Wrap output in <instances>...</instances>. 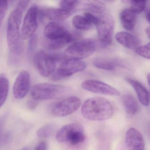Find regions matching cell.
<instances>
[{"label": "cell", "mask_w": 150, "mask_h": 150, "mask_svg": "<svg viewBox=\"0 0 150 150\" xmlns=\"http://www.w3.org/2000/svg\"><path fill=\"white\" fill-rule=\"evenodd\" d=\"M30 1H21L9 15L7 27V40L10 52L16 56H21L23 51V44L21 26L23 15Z\"/></svg>", "instance_id": "6da1fadb"}, {"label": "cell", "mask_w": 150, "mask_h": 150, "mask_svg": "<svg viewBox=\"0 0 150 150\" xmlns=\"http://www.w3.org/2000/svg\"><path fill=\"white\" fill-rule=\"evenodd\" d=\"M113 105L106 98L95 97L86 100L81 106V113L86 119L92 121H102L112 117Z\"/></svg>", "instance_id": "7a4b0ae2"}, {"label": "cell", "mask_w": 150, "mask_h": 150, "mask_svg": "<svg viewBox=\"0 0 150 150\" xmlns=\"http://www.w3.org/2000/svg\"><path fill=\"white\" fill-rule=\"evenodd\" d=\"M100 46L99 41L94 39L78 41L67 47L65 51L64 59L81 60L91 56Z\"/></svg>", "instance_id": "3957f363"}, {"label": "cell", "mask_w": 150, "mask_h": 150, "mask_svg": "<svg viewBox=\"0 0 150 150\" xmlns=\"http://www.w3.org/2000/svg\"><path fill=\"white\" fill-rule=\"evenodd\" d=\"M56 139L59 143L76 146L85 142L86 136L81 125L72 123L60 128L56 133Z\"/></svg>", "instance_id": "277c9868"}, {"label": "cell", "mask_w": 150, "mask_h": 150, "mask_svg": "<svg viewBox=\"0 0 150 150\" xmlns=\"http://www.w3.org/2000/svg\"><path fill=\"white\" fill-rule=\"evenodd\" d=\"M44 35L57 50L63 48L73 40L72 36L69 31L57 22L47 24L45 28Z\"/></svg>", "instance_id": "5b68a950"}, {"label": "cell", "mask_w": 150, "mask_h": 150, "mask_svg": "<svg viewBox=\"0 0 150 150\" xmlns=\"http://www.w3.org/2000/svg\"><path fill=\"white\" fill-rule=\"evenodd\" d=\"M67 88L60 85L48 83L37 84L31 89L32 99L36 100H47L59 98L66 93Z\"/></svg>", "instance_id": "8992f818"}, {"label": "cell", "mask_w": 150, "mask_h": 150, "mask_svg": "<svg viewBox=\"0 0 150 150\" xmlns=\"http://www.w3.org/2000/svg\"><path fill=\"white\" fill-rule=\"evenodd\" d=\"M99 42L101 47H106L111 44L115 28V21L112 16L104 14L99 17V21L96 25Z\"/></svg>", "instance_id": "52a82bcc"}, {"label": "cell", "mask_w": 150, "mask_h": 150, "mask_svg": "<svg viewBox=\"0 0 150 150\" xmlns=\"http://www.w3.org/2000/svg\"><path fill=\"white\" fill-rule=\"evenodd\" d=\"M81 105V101L77 96H70L57 102L52 105L51 114L56 117H63L77 111Z\"/></svg>", "instance_id": "ba28073f"}, {"label": "cell", "mask_w": 150, "mask_h": 150, "mask_svg": "<svg viewBox=\"0 0 150 150\" xmlns=\"http://www.w3.org/2000/svg\"><path fill=\"white\" fill-rule=\"evenodd\" d=\"M58 60L57 56L41 51L35 56V64L39 73L47 77L55 72Z\"/></svg>", "instance_id": "9c48e42d"}, {"label": "cell", "mask_w": 150, "mask_h": 150, "mask_svg": "<svg viewBox=\"0 0 150 150\" xmlns=\"http://www.w3.org/2000/svg\"><path fill=\"white\" fill-rule=\"evenodd\" d=\"M86 63L81 60L65 59L52 76L54 81L60 80L77 73L83 71L86 68Z\"/></svg>", "instance_id": "30bf717a"}, {"label": "cell", "mask_w": 150, "mask_h": 150, "mask_svg": "<svg viewBox=\"0 0 150 150\" xmlns=\"http://www.w3.org/2000/svg\"><path fill=\"white\" fill-rule=\"evenodd\" d=\"M39 8L36 5L31 6L26 13L21 30L23 40L29 39L35 35L38 28Z\"/></svg>", "instance_id": "8fae6325"}, {"label": "cell", "mask_w": 150, "mask_h": 150, "mask_svg": "<svg viewBox=\"0 0 150 150\" xmlns=\"http://www.w3.org/2000/svg\"><path fill=\"white\" fill-rule=\"evenodd\" d=\"M81 86L86 91L109 96H119L120 91L112 86L96 80H87L82 82Z\"/></svg>", "instance_id": "7c38bea8"}, {"label": "cell", "mask_w": 150, "mask_h": 150, "mask_svg": "<svg viewBox=\"0 0 150 150\" xmlns=\"http://www.w3.org/2000/svg\"><path fill=\"white\" fill-rule=\"evenodd\" d=\"M31 79L29 73L22 71L19 74L13 86V94L15 98L18 100L24 98L30 89Z\"/></svg>", "instance_id": "4fadbf2b"}, {"label": "cell", "mask_w": 150, "mask_h": 150, "mask_svg": "<svg viewBox=\"0 0 150 150\" xmlns=\"http://www.w3.org/2000/svg\"><path fill=\"white\" fill-rule=\"evenodd\" d=\"M125 142L128 150H144V148L143 135L136 128H130L127 131Z\"/></svg>", "instance_id": "5bb4252c"}, {"label": "cell", "mask_w": 150, "mask_h": 150, "mask_svg": "<svg viewBox=\"0 0 150 150\" xmlns=\"http://www.w3.org/2000/svg\"><path fill=\"white\" fill-rule=\"evenodd\" d=\"M93 64L96 68L108 71H114L118 67L124 66L121 59L111 57L96 58L93 60Z\"/></svg>", "instance_id": "9a60e30c"}, {"label": "cell", "mask_w": 150, "mask_h": 150, "mask_svg": "<svg viewBox=\"0 0 150 150\" xmlns=\"http://www.w3.org/2000/svg\"><path fill=\"white\" fill-rule=\"evenodd\" d=\"M126 81L135 90L141 104L147 107L149 104V94L146 88L140 82L134 79L127 78Z\"/></svg>", "instance_id": "2e32d148"}, {"label": "cell", "mask_w": 150, "mask_h": 150, "mask_svg": "<svg viewBox=\"0 0 150 150\" xmlns=\"http://www.w3.org/2000/svg\"><path fill=\"white\" fill-rule=\"evenodd\" d=\"M115 38L120 44L130 50L137 49L140 45L139 38L128 32H118L116 35Z\"/></svg>", "instance_id": "e0dca14e"}, {"label": "cell", "mask_w": 150, "mask_h": 150, "mask_svg": "<svg viewBox=\"0 0 150 150\" xmlns=\"http://www.w3.org/2000/svg\"><path fill=\"white\" fill-rule=\"evenodd\" d=\"M39 13L44 17L54 21H63L71 15V13L59 8H44L39 10Z\"/></svg>", "instance_id": "ac0fdd59"}, {"label": "cell", "mask_w": 150, "mask_h": 150, "mask_svg": "<svg viewBox=\"0 0 150 150\" xmlns=\"http://www.w3.org/2000/svg\"><path fill=\"white\" fill-rule=\"evenodd\" d=\"M137 14L130 8L123 9L120 14V20L123 28L127 30L133 29L136 23Z\"/></svg>", "instance_id": "d6986e66"}, {"label": "cell", "mask_w": 150, "mask_h": 150, "mask_svg": "<svg viewBox=\"0 0 150 150\" xmlns=\"http://www.w3.org/2000/svg\"><path fill=\"white\" fill-rule=\"evenodd\" d=\"M122 100L128 115H134L137 113L139 109L138 103L133 96L130 94H125L123 96Z\"/></svg>", "instance_id": "ffe728a7"}, {"label": "cell", "mask_w": 150, "mask_h": 150, "mask_svg": "<svg viewBox=\"0 0 150 150\" xmlns=\"http://www.w3.org/2000/svg\"><path fill=\"white\" fill-rule=\"evenodd\" d=\"M81 7L84 10L87 12H92L96 13H103L106 9V6L102 1H84L81 4Z\"/></svg>", "instance_id": "44dd1931"}, {"label": "cell", "mask_w": 150, "mask_h": 150, "mask_svg": "<svg viewBox=\"0 0 150 150\" xmlns=\"http://www.w3.org/2000/svg\"><path fill=\"white\" fill-rule=\"evenodd\" d=\"M9 87V81L6 75L4 74H0V109L7 98Z\"/></svg>", "instance_id": "7402d4cb"}, {"label": "cell", "mask_w": 150, "mask_h": 150, "mask_svg": "<svg viewBox=\"0 0 150 150\" xmlns=\"http://www.w3.org/2000/svg\"><path fill=\"white\" fill-rule=\"evenodd\" d=\"M72 22L74 27L79 30H88L90 29L93 26V25L82 16L77 15L74 16Z\"/></svg>", "instance_id": "603a6c76"}, {"label": "cell", "mask_w": 150, "mask_h": 150, "mask_svg": "<svg viewBox=\"0 0 150 150\" xmlns=\"http://www.w3.org/2000/svg\"><path fill=\"white\" fill-rule=\"evenodd\" d=\"M54 129V126L52 125H46L38 129L37 135L40 138H47L52 135Z\"/></svg>", "instance_id": "cb8c5ba5"}, {"label": "cell", "mask_w": 150, "mask_h": 150, "mask_svg": "<svg viewBox=\"0 0 150 150\" xmlns=\"http://www.w3.org/2000/svg\"><path fill=\"white\" fill-rule=\"evenodd\" d=\"M80 3L81 1H61L60 8L72 13Z\"/></svg>", "instance_id": "d4e9b609"}, {"label": "cell", "mask_w": 150, "mask_h": 150, "mask_svg": "<svg viewBox=\"0 0 150 150\" xmlns=\"http://www.w3.org/2000/svg\"><path fill=\"white\" fill-rule=\"evenodd\" d=\"M130 9L136 14L139 13L144 11L146 5V1H132Z\"/></svg>", "instance_id": "484cf974"}, {"label": "cell", "mask_w": 150, "mask_h": 150, "mask_svg": "<svg viewBox=\"0 0 150 150\" xmlns=\"http://www.w3.org/2000/svg\"><path fill=\"white\" fill-rule=\"evenodd\" d=\"M150 43L135 49L137 54L146 59H150Z\"/></svg>", "instance_id": "4316f807"}, {"label": "cell", "mask_w": 150, "mask_h": 150, "mask_svg": "<svg viewBox=\"0 0 150 150\" xmlns=\"http://www.w3.org/2000/svg\"><path fill=\"white\" fill-rule=\"evenodd\" d=\"M8 8V3L6 1H0V28L2 25Z\"/></svg>", "instance_id": "83f0119b"}, {"label": "cell", "mask_w": 150, "mask_h": 150, "mask_svg": "<svg viewBox=\"0 0 150 150\" xmlns=\"http://www.w3.org/2000/svg\"><path fill=\"white\" fill-rule=\"evenodd\" d=\"M84 16L92 25H96L99 21V17H97L89 12L84 13Z\"/></svg>", "instance_id": "f1b7e54d"}, {"label": "cell", "mask_w": 150, "mask_h": 150, "mask_svg": "<svg viewBox=\"0 0 150 150\" xmlns=\"http://www.w3.org/2000/svg\"><path fill=\"white\" fill-rule=\"evenodd\" d=\"M38 104V101L32 99V100H30L28 102V107L30 110H33L36 108Z\"/></svg>", "instance_id": "f546056e"}, {"label": "cell", "mask_w": 150, "mask_h": 150, "mask_svg": "<svg viewBox=\"0 0 150 150\" xmlns=\"http://www.w3.org/2000/svg\"><path fill=\"white\" fill-rule=\"evenodd\" d=\"M47 150V146L46 143L45 142H42L38 144L35 150Z\"/></svg>", "instance_id": "4dcf8cb0"}, {"label": "cell", "mask_w": 150, "mask_h": 150, "mask_svg": "<svg viewBox=\"0 0 150 150\" xmlns=\"http://www.w3.org/2000/svg\"><path fill=\"white\" fill-rule=\"evenodd\" d=\"M145 16L146 19L148 23L150 22V9L149 7H147L145 9Z\"/></svg>", "instance_id": "1f68e13d"}, {"label": "cell", "mask_w": 150, "mask_h": 150, "mask_svg": "<svg viewBox=\"0 0 150 150\" xmlns=\"http://www.w3.org/2000/svg\"><path fill=\"white\" fill-rule=\"evenodd\" d=\"M150 27H147L145 29V33L149 38H150Z\"/></svg>", "instance_id": "d6a6232c"}, {"label": "cell", "mask_w": 150, "mask_h": 150, "mask_svg": "<svg viewBox=\"0 0 150 150\" xmlns=\"http://www.w3.org/2000/svg\"><path fill=\"white\" fill-rule=\"evenodd\" d=\"M150 74H148V75H147V78H147V81H148V84H149V82H150Z\"/></svg>", "instance_id": "836d02e7"}, {"label": "cell", "mask_w": 150, "mask_h": 150, "mask_svg": "<svg viewBox=\"0 0 150 150\" xmlns=\"http://www.w3.org/2000/svg\"><path fill=\"white\" fill-rule=\"evenodd\" d=\"M21 150H29V148H28V147H25V148L22 149Z\"/></svg>", "instance_id": "e575fe53"}]
</instances>
